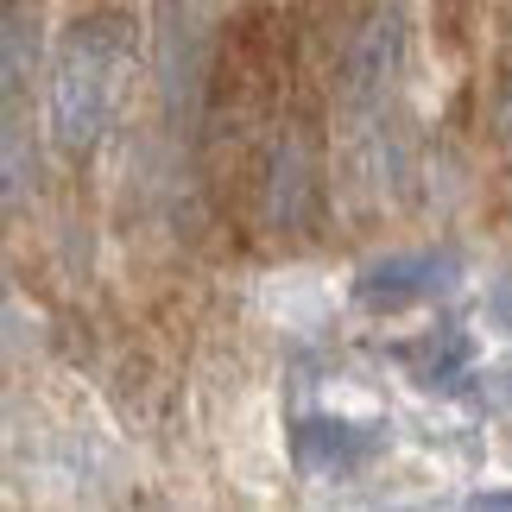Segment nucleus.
Listing matches in <instances>:
<instances>
[{"instance_id":"20e7f679","label":"nucleus","mask_w":512,"mask_h":512,"mask_svg":"<svg viewBox=\"0 0 512 512\" xmlns=\"http://www.w3.org/2000/svg\"><path fill=\"white\" fill-rule=\"evenodd\" d=\"M323 215V159H317V140L298 127L279 133L266 159V222L279 234H310Z\"/></svg>"},{"instance_id":"7ed1b4c3","label":"nucleus","mask_w":512,"mask_h":512,"mask_svg":"<svg viewBox=\"0 0 512 512\" xmlns=\"http://www.w3.org/2000/svg\"><path fill=\"white\" fill-rule=\"evenodd\" d=\"M405 51H411V26H405V7H373L361 19V32L348 38V57H342V102L348 108H386V95L392 83H399V70H405Z\"/></svg>"},{"instance_id":"f257e3e1","label":"nucleus","mask_w":512,"mask_h":512,"mask_svg":"<svg viewBox=\"0 0 512 512\" xmlns=\"http://www.w3.org/2000/svg\"><path fill=\"white\" fill-rule=\"evenodd\" d=\"M133 57V26L121 13H83L70 19L64 45H57L51 83H45V121L64 152H89L108 127L114 108V70Z\"/></svg>"},{"instance_id":"6e6552de","label":"nucleus","mask_w":512,"mask_h":512,"mask_svg":"<svg viewBox=\"0 0 512 512\" xmlns=\"http://www.w3.org/2000/svg\"><path fill=\"white\" fill-rule=\"evenodd\" d=\"M468 361H475L468 336H462V329H443V336L430 342V373H424V380H430V386H449L456 373H468Z\"/></svg>"},{"instance_id":"0eeeda50","label":"nucleus","mask_w":512,"mask_h":512,"mask_svg":"<svg viewBox=\"0 0 512 512\" xmlns=\"http://www.w3.org/2000/svg\"><path fill=\"white\" fill-rule=\"evenodd\" d=\"M0 171H7V209L26 203V184H38V159L26 152V127L7 108V146H0Z\"/></svg>"},{"instance_id":"9d476101","label":"nucleus","mask_w":512,"mask_h":512,"mask_svg":"<svg viewBox=\"0 0 512 512\" xmlns=\"http://www.w3.org/2000/svg\"><path fill=\"white\" fill-rule=\"evenodd\" d=\"M500 133H506V140H512V89L500 95Z\"/></svg>"},{"instance_id":"f03ea898","label":"nucleus","mask_w":512,"mask_h":512,"mask_svg":"<svg viewBox=\"0 0 512 512\" xmlns=\"http://www.w3.org/2000/svg\"><path fill=\"white\" fill-rule=\"evenodd\" d=\"M462 279V253L456 247H411V253H386L373 260L361 279H354V304L373 310V317H392V310L430 304L443 291H456Z\"/></svg>"},{"instance_id":"9b49d317","label":"nucleus","mask_w":512,"mask_h":512,"mask_svg":"<svg viewBox=\"0 0 512 512\" xmlns=\"http://www.w3.org/2000/svg\"><path fill=\"white\" fill-rule=\"evenodd\" d=\"M475 506H494V512H512V494H481Z\"/></svg>"},{"instance_id":"39448f33","label":"nucleus","mask_w":512,"mask_h":512,"mask_svg":"<svg viewBox=\"0 0 512 512\" xmlns=\"http://www.w3.org/2000/svg\"><path fill=\"white\" fill-rule=\"evenodd\" d=\"M291 449H298L304 475H348V468H361L373 449H380V430L336 424V418H304L298 437H291Z\"/></svg>"},{"instance_id":"1a4fd4ad","label":"nucleus","mask_w":512,"mask_h":512,"mask_svg":"<svg viewBox=\"0 0 512 512\" xmlns=\"http://www.w3.org/2000/svg\"><path fill=\"white\" fill-rule=\"evenodd\" d=\"M487 310H494V323H500L506 336H512V285H500L494 298H487Z\"/></svg>"},{"instance_id":"423d86ee","label":"nucleus","mask_w":512,"mask_h":512,"mask_svg":"<svg viewBox=\"0 0 512 512\" xmlns=\"http://www.w3.org/2000/svg\"><path fill=\"white\" fill-rule=\"evenodd\" d=\"M38 64V19L26 13H7V32H0V70H7V108H19V95H26V76Z\"/></svg>"}]
</instances>
